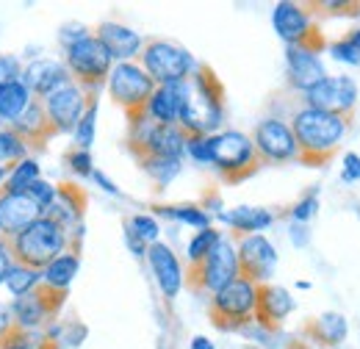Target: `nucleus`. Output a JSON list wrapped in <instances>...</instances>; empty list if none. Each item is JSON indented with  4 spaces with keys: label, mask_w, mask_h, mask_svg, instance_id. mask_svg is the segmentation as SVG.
Instances as JSON below:
<instances>
[{
    "label": "nucleus",
    "mask_w": 360,
    "mask_h": 349,
    "mask_svg": "<svg viewBox=\"0 0 360 349\" xmlns=\"http://www.w3.org/2000/svg\"><path fill=\"white\" fill-rule=\"evenodd\" d=\"M194 58L188 50L167 39H153L141 47V70L155 81V87L180 84L194 72Z\"/></svg>",
    "instance_id": "1a4fd4ad"
},
{
    "label": "nucleus",
    "mask_w": 360,
    "mask_h": 349,
    "mask_svg": "<svg viewBox=\"0 0 360 349\" xmlns=\"http://www.w3.org/2000/svg\"><path fill=\"white\" fill-rule=\"evenodd\" d=\"M0 349H58L42 330H22V327H11L3 338Z\"/></svg>",
    "instance_id": "c756f323"
},
{
    "label": "nucleus",
    "mask_w": 360,
    "mask_h": 349,
    "mask_svg": "<svg viewBox=\"0 0 360 349\" xmlns=\"http://www.w3.org/2000/svg\"><path fill=\"white\" fill-rule=\"evenodd\" d=\"M86 205H89V197L86 191L78 186V183H58L56 186V194H53V203L45 208V214L50 222H56L58 227H64L72 239V244L78 247V239H81V222L86 214Z\"/></svg>",
    "instance_id": "f8f14e48"
},
{
    "label": "nucleus",
    "mask_w": 360,
    "mask_h": 349,
    "mask_svg": "<svg viewBox=\"0 0 360 349\" xmlns=\"http://www.w3.org/2000/svg\"><path fill=\"white\" fill-rule=\"evenodd\" d=\"M11 263L42 272L45 266L56 261L61 253L67 250H78L70 239V233L64 227H58L56 222H50L47 217H39L37 222H31L25 230H20L17 236H11L6 241Z\"/></svg>",
    "instance_id": "7ed1b4c3"
},
{
    "label": "nucleus",
    "mask_w": 360,
    "mask_h": 349,
    "mask_svg": "<svg viewBox=\"0 0 360 349\" xmlns=\"http://www.w3.org/2000/svg\"><path fill=\"white\" fill-rule=\"evenodd\" d=\"M34 180H39V164L34 158H25L17 167H11V172L6 174V183H3L0 191H6V194H25Z\"/></svg>",
    "instance_id": "7c9ffc66"
},
{
    "label": "nucleus",
    "mask_w": 360,
    "mask_h": 349,
    "mask_svg": "<svg viewBox=\"0 0 360 349\" xmlns=\"http://www.w3.org/2000/svg\"><path fill=\"white\" fill-rule=\"evenodd\" d=\"M208 150H211V164L219 170L227 183L247 180L250 174L261 170V158L255 153L252 139L241 131H222L208 136Z\"/></svg>",
    "instance_id": "20e7f679"
},
{
    "label": "nucleus",
    "mask_w": 360,
    "mask_h": 349,
    "mask_svg": "<svg viewBox=\"0 0 360 349\" xmlns=\"http://www.w3.org/2000/svg\"><path fill=\"white\" fill-rule=\"evenodd\" d=\"M91 177H94V183H97L103 191H108V194H120V189H117V186H114V183H111V180H108L103 172H97V170H94V172H91Z\"/></svg>",
    "instance_id": "09e8293b"
},
{
    "label": "nucleus",
    "mask_w": 360,
    "mask_h": 349,
    "mask_svg": "<svg viewBox=\"0 0 360 349\" xmlns=\"http://www.w3.org/2000/svg\"><path fill=\"white\" fill-rule=\"evenodd\" d=\"M42 217V208L28 194H6L0 191V233L8 241L20 230H25L31 222Z\"/></svg>",
    "instance_id": "6ab92c4d"
},
{
    "label": "nucleus",
    "mask_w": 360,
    "mask_h": 349,
    "mask_svg": "<svg viewBox=\"0 0 360 349\" xmlns=\"http://www.w3.org/2000/svg\"><path fill=\"white\" fill-rule=\"evenodd\" d=\"M219 241H222V233H219V230H214V227L200 230V233L188 241V266H194V263L202 261Z\"/></svg>",
    "instance_id": "c9c22d12"
},
{
    "label": "nucleus",
    "mask_w": 360,
    "mask_h": 349,
    "mask_svg": "<svg viewBox=\"0 0 360 349\" xmlns=\"http://www.w3.org/2000/svg\"><path fill=\"white\" fill-rule=\"evenodd\" d=\"M153 211H158L161 217H169V219H178L183 224H191V227H200V230H205V227H211L208 222V214L200 208V205H155Z\"/></svg>",
    "instance_id": "473e14b6"
},
{
    "label": "nucleus",
    "mask_w": 360,
    "mask_h": 349,
    "mask_svg": "<svg viewBox=\"0 0 360 349\" xmlns=\"http://www.w3.org/2000/svg\"><path fill=\"white\" fill-rule=\"evenodd\" d=\"M128 227L134 230L144 244H155V239H158V222H155L153 217H144V214L131 217L128 219Z\"/></svg>",
    "instance_id": "58836bf2"
},
{
    "label": "nucleus",
    "mask_w": 360,
    "mask_h": 349,
    "mask_svg": "<svg viewBox=\"0 0 360 349\" xmlns=\"http://www.w3.org/2000/svg\"><path fill=\"white\" fill-rule=\"evenodd\" d=\"M285 70H288V84L300 91H311L316 84H321L327 78L319 56L308 47H300V44L285 50Z\"/></svg>",
    "instance_id": "aec40b11"
},
{
    "label": "nucleus",
    "mask_w": 360,
    "mask_h": 349,
    "mask_svg": "<svg viewBox=\"0 0 360 349\" xmlns=\"http://www.w3.org/2000/svg\"><path fill=\"white\" fill-rule=\"evenodd\" d=\"M330 53H333L338 61H347V64H358V61H360V56L355 53V47L347 42V39H344V42L333 44V47H330Z\"/></svg>",
    "instance_id": "c03bdc74"
},
{
    "label": "nucleus",
    "mask_w": 360,
    "mask_h": 349,
    "mask_svg": "<svg viewBox=\"0 0 360 349\" xmlns=\"http://www.w3.org/2000/svg\"><path fill=\"white\" fill-rule=\"evenodd\" d=\"M294 310V300L283 286H271L264 283L258 286V305H255V324L274 330L280 327V322Z\"/></svg>",
    "instance_id": "5701e85b"
},
{
    "label": "nucleus",
    "mask_w": 360,
    "mask_h": 349,
    "mask_svg": "<svg viewBox=\"0 0 360 349\" xmlns=\"http://www.w3.org/2000/svg\"><path fill=\"white\" fill-rule=\"evenodd\" d=\"M67 300V291H58V288H50L45 283H39L34 291L17 297L11 303V316H14V327H22V330H42L50 327L53 319L58 316V310L64 307Z\"/></svg>",
    "instance_id": "9b49d317"
},
{
    "label": "nucleus",
    "mask_w": 360,
    "mask_h": 349,
    "mask_svg": "<svg viewBox=\"0 0 360 349\" xmlns=\"http://www.w3.org/2000/svg\"><path fill=\"white\" fill-rule=\"evenodd\" d=\"M28 156V144L11 131L8 125L0 128V167H17L20 161H25Z\"/></svg>",
    "instance_id": "2f4dec72"
},
{
    "label": "nucleus",
    "mask_w": 360,
    "mask_h": 349,
    "mask_svg": "<svg viewBox=\"0 0 360 349\" xmlns=\"http://www.w3.org/2000/svg\"><path fill=\"white\" fill-rule=\"evenodd\" d=\"M64 67H67L75 87L84 89L91 97H97L100 87L108 81V75L114 70V58L108 56V50L100 44L97 37H84V39L67 47V64Z\"/></svg>",
    "instance_id": "39448f33"
},
{
    "label": "nucleus",
    "mask_w": 360,
    "mask_h": 349,
    "mask_svg": "<svg viewBox=\"0 0 360 349\" xmlns=\"http://www.w3.org/2000/svg\"><path fill=\"white\" fill-rule=\"evenodd\" d=\"M94 122H97V100H91L89 106H86V111H84V117L78 120V125H75V147L78 150H89L91 144H94Z\"/></svg>",
    "instance_id": "e433bc0d"
},
{
    "label": "nucleus",
    "mask_w": 360,
    "mask_h": 349,
    "mask_svg": "<svg viewBox=\"0 0 360 349\" xmlns=\"http://www.w3.org/2000/svg\"><path fill=\"white\" fill-rule=\"evenodd\" d=\"M271 25H274L277 37L288 47L300 44V47H308L314 53L321 47V44L314 42L316 28L311 23V14L300 3H277L274 11H271Z\"/></svg>",
    "instance_id": "dca6fc26"
},
{
    "label": "nucleus",
    "mask_w": 360,
    "mask_h": 349,
    "mask_svg": "<svg viewBox=\"0 0 360 349\" xmlns=\"http://www.w3.org/2000/svg\"><path fill=\"white\" fill-rule=\"evenodd\" d=\"M236 258H238V277H244L255 286L269 283L274 266H277V253H274L269 239L261 233L241 236L238 247H236Z\"/></svg>",
    "instance_id": "ddd939ff"
},
{
    "label": "nucleus",
    "mask_w": 360,
    "mask_h": 349,
    "mask_svg": "<svg viewBox=\"0 0 360 349\" xmlns=\"http://www.w3.org/2000/svg\"><path fill=\"white\" fill-rule=\"evenodd\" d=\"M219 217L225 219L238 236L241 233L252 236V233H258V230H264V227L271 224V214L266 208H247V205H241V208H233L230 214H219Z\"/></svg>",
    "instance_id": "c85d7f7f"
},
{
    "label": "nucleus",
    "mask_w": 360,
    "mask_h": 349,
    "mask_svg": "<svg viewBox=\"0 0 360 349\" xmlns=\"http://www.w3.org/2000/svg\"><path fill=\"white\" fill-rule=\"evenodd\" d=\"M305 333L314 338L316 344L333 347V344H341V341H344V336H347V322H344V316H338V313H324V316L314 319V322L305 327Z\"/></svg>",
    "instance_id": "cd10ccee"
},
{
    "label": "nucleus",
    "mask_w": 360,
    "mask_h": 349,
    "mask_svg": "<svg viewBox=\"0 0 360 349\" xmlns=\"http://www.w3.org/2000/svg\"><path fill=\"white\" fill-rule=\"evenodd\" d=\"M105 84H108L111 100L128 114V120L144 117V108L155 91V81L141 70V64H134V61L117 64Z\"/></svg>",
    "instance_id": "6e6552de"
},
{
    "label": "nucleus",
    "mask_w": 360,
    "mask_h": 349,
    "mask_svg": "<svg viewBox=\"0 0 360 349\" xmlns=\"http://www.w3.org/2000/svg\"><path fill=\"white\" fill-rule=\"evenodd\" d=\"M186 131L180 125H161L147 117L131 120L128 150L136 161L141 158H180L186 153Z\"/></svg>",
    "instance_id": "423d86ee"
},
{
    "label": "nucleus",
    "mask_w": 360,
    "mask_h": 349,
    "mask_svg": "<svg viewBox=\"0 0 360 349\" xmlns=\"http://www.w3.org/2000/svg\"><path fill=\"white\" fill-rule=\"evenodd\" d=\"M125 241H128V247L134 250L136 255H147V247H150V244H144V241L136 236V233L131 230V227H128V224H125Z\"/></svg>",
    "instance_id": "49530a36"
},
{
    "label": "nucleus",
    "mask_w": 360,
    "mask_h": 349,
    "mask_svg": "<svg viewBox=\"0 0 360 349\" xmlns=\"http://www.w3.org/2000/svg\"><path fill=\"white\" fill-rule=\"evenodd\" d=\"M255 305H258V286L244 277H236L211 297L208 316L219 330H238L255 322Z\"/></svg>",
    "instance_id": "0eeeda50"
},
{
    "label": "nucleus",
    "mask_w": 360,
    "mask_h": 349,
    "mask_svg": "<svg viewBox=\"0 0 360 349\" xmlns=\"http://www.w3.org/2000/svg\"><path fill=\"white\" fill-rule=\"evenodd\" d=\"M20 81L25 84V89L31 91L34 100H45L47 94H53L56 89L72 84L67 67L61 61H53V58H37V61H31L22 70Z\"/></svg>",
    "instance_id": "a211bd4d"
},
{
    "label": "nucleus",
    "mask_w": 360,
    "mask_h": 349,
    "mask_svg": "<svg viewBox=\"0 0 360 349\" xmlns=\"http://www.w3.org/2000/svg\"><path fill=\"white\" fill-rule=\"evenodd\" d=\"M94 37L100 39V44L108 50V56L114 58V61H134V56L141 53V37L131 31V28H125V25H120V23H100L97 25V31H94Z\"/></svg>",
    "instance_id": "b1692460"
},
{
    "label": "nucleus",
    "mask_w": 360,
    "mask_h": 349,
    "mask_svg": "<svg viewBox=\"0 0 360 349\" xmlns=\"http://www.w3.org/2000/svg\"><path fill=\"white\" fill-rule=\"evenodd\" d=\"M64 161H67L70 172L78 174V177H91V172H94V161H91L89 150H78V147H72V150L64 156Z\"/></svg>",
    "instance_id": "4c0bfd02"
},
{
    "label": "nucleus",
    "mask_w": 360,
    "mask_h": 349,
    "mask_svg": "<svg viewBox=\"0 0 360 349\" xmlns=\"http://www.w3.org/2000/svg\"><path fill=\"white\" fill-rule=\"evenodd\" d=\"M186 153H188L197 164H211L208 136H188V139H186Z\"/></svg>",
    "instance_id": "a19ab883"
},
{
    "label": "nucleus",
    "mask_w": 360,
    "mask_h": 349,
    "mask_svg": "<svg viewBox=\"0 0 360 349\" xmlns=\"http://www.w3.org/2000/svg\"><path fill=\"white\" fill-rule=\"evenodd\" d=\"M141 170L150 174L158 186L172 183L180 174V158H141Z\"/></svg>",
    "instance_id": "f704fd0d"
},
{
    "label": "nucleus",
    "mask_w": 360,
    "mask_h": 349,
    "mask_svg": "<svg viewBox=\"0 0 360 349\" xmlns=\"http://www.w3.org/2000/svg\"><path fill=\"white\" fill-rule=\"evenodd\" d=\"M225 120V89L214 70L194 67V72L180 81L178 125L186 136H208Z\"/></svg>",
    "instance_id": "f257e3e1"
},
{
    "label": "nucleus",
    "mask_w": 360,
    "mask_h": 349,
    "mask_svg": "<svg viewBox=\"0 0 360 349\" xmlns=\"http://www.w3.org/2000/svg\"><path fill=\"white\" fill-rule=\"evenodd\" d=\"M8 128L17 133L28 147H37V150H42L53 136H58V133L53 131L50 120H47L42 100H31V103H28V108H25V111H22V114H20Z\"/></svg>",
    "instance_id": "4be33fe9"
},
{
    "label": "nucleus",
    "mask_w": 360,
    "mask_h": 349,
    "mask_svg": "<svg viewBox=\"0 0 360 349\" xmlns=\"http://www.w3.org/2000/svg\"><path fill=\"white\" fill-rule=\"evenodd\" d=\"M39 283H42V272H34V269H25V266H17V263H11V269L6 274V286L14 297H22V294L34 291Z\"/></svg>",
    "instance_id": "72a5a7b5"
},
{
    "label": "nucleus",
    "mask_w": 360,
    "mask_h": 349,
    "mask_svg": "<svg viewBox=\"0 0 360 349\" xmlns=\"http://www.w3.org/2000/svg\"><path fill=\"white\" fill-rule=\"evenodd\" d=\"M91 100L94 97L86 94L84 89H78L75 84H67V87L56 89L53 94H47L42 100V106H45V114L50 120V125H53V131L72 133Z\"/></svg>",
    "instance_id": "2eb2a0df"
},
{
    "label": "nucleus",
    "mask_w": 360,
    "mask_h": 349,
    "mask_svg": "<svg viewBox=\"0 0 360 349\" xmlns=\"http://www.w3.org/2000/svg\"><path fill=\"white\" fill-rule=\"evenodd\" d=\"M25 194H28V197H31V200H34V203L42 208V214H45V208L50 205V203H53L56 186H50L47 180H42V177H39V180H34V183L28 186V191H25Z\"/></svg>",
    "instance_id": "ea45409f"
},
{
    "label": "nucleus",
    "mask_w": 360,
    "mask_h": 349,
    "mask_svg": "<svg viewBox=\"0 0 360 349\" xmlns=\"http://www.w3.org/2000/svg\"><path fill=\"white\" fill-rule=\"evenodd\" d=\"M34 97H31V91L25 89V84L17 78V81H8V84H3L0 87V120L3 122H14L25 108H28V103H31Z\"/></svg>",
    "instance_id": "bb28decb"
},
{
    "label": "nucleus",
    "mask_w": 360,
    "mask_h": 349,
    "mask_svg": "<svg viewBox=\"0 0 360 349\" xmlns=\"http://www.w3.org/2000/svg\"><path fill=\"white\" fill-rule=\"evenodd\" d=\"M14 327V316H11V307L0 305V338Z\"/></svg>",
    "instance_id": "de8ad7c7"
},
{
    "label": "nucleus",
    "mask_w": 360,
    "mask_h": 349,
    "mask_svg": "<svg viewBox=\"0 0 360 349\" xmlns=\"http://www.w3.org/2000/svg\"><path fill=\"white\" fill-rule=\"evenodd\" d=\"M22 75V67L17 61V56H0V87L8 81H17Z\"/></svg>",
    "instance_id": "79ce46f5"
},
{
    "label": "nucleus",
    "mask_w": 360,
    "mask_h": 349,
    "mask_svg": "<svg viewBox=\"0 0 360 349\" xmlns=\"http://www.w3.org/2000/svg\"><path fill=\"white\" fill-rule=\"evenodd\" d=\"M238 277V258L233 241L222 239L205 258L194 266H188V288L194 294H217L227 283Z\"/></svg>",
    "instance_id": "9d476101"
},
{
    "label": "nucleus",
    "mask_w": 360,
    "mask_h": 349,
    "mask_svg": "<svg viewBox=\"0 0 360 349\" xmlns=\"http://www.w3.org/2000/svg\"><path fill=\"white\" fill-rule=\"evenodd\" d=\"M291 133H294L297 150H300L297 161H302L308 167H321L338 150V144L347 133V117L316 111V108H302L291 120Z\"/></svg>",
    "instance_id": "f03ea898"
},
{
    "label": "nucleus",
    "mask_w": 360,
    "mask_h": 349,
    "mask_svg": "<svg viewBox=\"0 0 360 349\" xmlns=\"http://www.w3.org/2000/svg\"><path fill=\"white\" fill-rule=\"evenodd\" d=\"M347 183H355V180H360V156H355V153H349L347 158H344V174H341Z\"/></svg>",
    "instance_id": "a18cd8bd"
},
{
    "label": "nucleus",
    "mask_w": 360,
    "mask_h": 349,
    "mask_svg": "<svg viewBox=\"0 0 360 349\" xmlns=\"http://www.w3.org/2000/svg\"><path fill=\"white\" fill-rule=\"evenodd\" d=\"M8 269H11V255H8V247L3 244V247H0V283H6Z\"/></svg>",
    "instance_id": "8fccbe9b"
},
{
    "label": "nucleus",
    "mask_w": 360,
    "mask_h": 349,
    "mask_svg": "<svg viewBox=\"0 0 360 349\" xmlns=\"http://www.w3.org/2000/svg\"><path fill=\"white\" fill-rule=\"evenodd\" d=\"M305 97H308V108L349 117V111L355 108V100H358V87L352 78L335 75V78H324L321 84H316L311 91H305Z\"/></svg>",
    "instance_id": "f3484780"
},
{
    "label": "nucleus",
    "mask_w": 360,
    "mask_h": 349,
    "mask_svg": "<svg viewBox=\"0 0 360 349\" xmlns=\"http://www.w3.org/2000/svg\"><path fill=\"white\" fill-rule=\"evenodd\" d=\"M347 42L352 44V47H355V53L360 56V28H358V31H352V37H349Z\"/></svg>",
    "instance_id": "603ef678"
},
{
    "label": "nucleus",
    "mask_w": 360,
    "mask_h": 349,
    "mask_svg": "<svg viewBox=\"0 0 360 349\" xmlns=\"http://www.w3.org/2000/svg\"><path fill=\"white\" fill-rule=\"evenodd\" d=\"M147 261H150V269H153V274L158 280L161 294L167 300H175L178 291L183 288V266H180L178 255L167 244L155 241V244L147 247Z\"/></svg>",
    "instance_id": "412c9836"
},
{
    "label": "nucleus",
    "mask_w": 360,
    "mask_h": 349,
    "mask_svg": "<svg viewBox=\"0 0 360 349\" xmlns=\"http://www.w3.org/2000/svg\"><path fill=\"white\" fill-rule=\"evenodd\" d=\"M255 153L264 161L269 164H285V161H297L300 158V150H297V139L291 133V125L277 120V117H269L264 122H258L255 128Z\"/></svg>",
    "instance_id": "4468645a"
},
{
    "label": "nucleus",
    "mask_w": 360,
    "mask_h": 349,
    "mask_svg": "<svg viewBox=\"0 0 360 349\" xmlns=\"http://www.w3.org/2000/svg\"><path fill=\"white\" fill-rule=\"evenodd\" d=\"M78 266H81V253H78V250H67V253H61L50 266L42 269V283L50 286V288L67 291L70 283H72L75 274H78Z\"/></svg>",
    "instance_id": "a878e982"
},
{
    "label": "nucleus",
    "mask_w": 360,
    "mask_h": 349,
    "mask_svg": "<svg viewBox=\"0 0 360 349\" xmlns=\"http://www.w3.org/2000/svg\"><path fill=\"white\" fill-rule=\"evenodd\" d=\"M3 244H6V239H0V247H3Z\"/></svg>",
    "instance_id": "5fc2aeb1"
},
{
    "label": "nucleus",
    "mask_w": 360,
    "mask_h": 349,
    "mask_svg": "<svg viewBox=\"0 0 360 349\" xmlns=\"http://www.w3.org/2000/svg\"><path fill=\"white\" fill-rule=\"evenodd\" d=\"M316 211H319V200H316V194H311L291 208V217H294V222H308V219H314Z\"/></svg>",
    "instance_id": "37998d69"
},
{
    "label": "nucleus",
    "mask_w": 360,
    "mask_h": 349,
    "mask_svg": "<svg viewBox=\"0 0 360 349\" xmlns=\"http://www.w3.org/2000/svg\"><path fill=\"white\" fill-rule=\"evenodd\" d=\"M0 239H3V233H0Z\"/></svg>",
    "instance_id": "6e6d98bb"
},
{
    "label": "nucleus",
    "mask_w": 360,
    "mask_h": 349,
    "mask_svg": "<svg viewBox=\"0 0 360 349\" xmlns=\"http://www.w3.org/2000/svg\"><path fill=\"white\" fill-rule=\"evenodd\" d=\"M144 117L161 125H178L180 117V84H167V87H155Z\"/></svg>",
    "instance_id": "393cba45"
},
{
    "label": "nucleus",
    "mask_w": 360,
    "mask_h": 349,
    "mask_svg": "<svg viewBox=\"0 0 360 349\" xmlns=\"http://www.w3.org/2000/svg\"><path fill=\"white\" fill-rule=\"evenodd\" d=\"M191 349H214V344H211L205 336H197V338L191 341Z\"/></svg>",
    "instance_id": "3c124183"
},
{
    "label": "nucleus",
    "mask_w": 360,
    "mask_h": 349,
    "mask_svg": "<svg viewBox=\"0 0 360 349\" xmlns=\"http://www.w3.org/2000/svg\"><path fill=\"white\" fill-rule=\"evenodd\" d=\"M6 183V167H0V186Z\"/></svg>",
    "instance_id": "864d4df0"
}]
</instances>
